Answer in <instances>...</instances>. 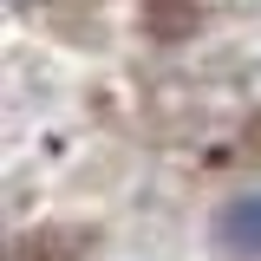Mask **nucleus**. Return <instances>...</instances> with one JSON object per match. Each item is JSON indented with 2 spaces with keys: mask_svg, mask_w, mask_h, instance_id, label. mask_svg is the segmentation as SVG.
I'll list each match as a JSON object with an SVG mask.
<instances>
[{
  "mask_svg": "<svg viewBox=\"0 0 261 261\" xmlns=\"http://www.w3.org/2000/svg\"><path fill=\"white\" fill-rule=\"evenodd\" d=\"M222 242H228V248H242V255H255V248H261V196H242V202L222 216Z\"/></svg>",
  "mask_w": 261,
  "mask_h": 261,
  "instance_id": "1",
  "label": "nucleus"
}]
</instances>
